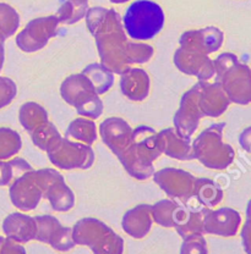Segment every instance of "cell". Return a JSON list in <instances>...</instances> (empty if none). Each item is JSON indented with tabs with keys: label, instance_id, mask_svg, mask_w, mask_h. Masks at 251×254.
<instances>
[{
	"label": "cell",
	"instance_id": "6da1fadb",
	"mask_svg": "<svg viewBox=\"0 0 251 254\" xmlns=\"http://www.w3.org/2000/svg\"><path fill=\"white\" fill-rule=\"evenodd\" d=\"M86 25L88 31L96 39V46L102 65L113 73L125 72L130 68L125 34L121 16L114 9L91 7L86 12Z\"/></svg>",
	"mask_w": 251,
	"mask_h": 254
},
{
	"label": "cell",
	"instance_id": "7a4b0ae2",
	"mask_svg": "<svg viewBox=\"0 0 251 254\" xmlns=\"http://www.w3.org/2000/svg\"><path fill=\"white\" fill-rule=\"evenodd\" d=\"M162 155L157 147V133L150 126H139L133 129L130 145L118 157L124 169L139 181L150 179L155 174L153 161Z\"/></svg>",
	"mask_w": 251,
	"mask_h": 254
},
{
	"label": "cell",
	"instance_id": "3957f363",
	"mask_svg": "<svg viewBox=\"0 0 251 254\" xmlns=\"http://www.w3.org/2000/svg\"><path fill=\"white\" fill-rule=\"evenodd\" d=\"M224 127L226 123L213 124L194 139V157L206 168L224 170L233 164L235 152L231 144L223 142Z\"/></svg>",
	"mask_w": 251,
	"mask_h": 254
},
{
	"label": "cell",
	"instance_id": "277c9868",
	"mask_svg": "<svg viewBox=\"0 0 251 254\" xmlns=\"http://www.w3.org/2000/svg\"><path fill=\"white\" fill-rule=\"evenodd\" d=\"M162 7L151 0H137L126 10L123 25L129 37L136 41H149L157 36L165 26Z\"/></svg>",
	"mask_w": 251,
	"mask_h": 254
},
{
	"label": "cell",
	"instance_id": "5b68a950",
	"mask_svg": "<svg viewBox=\"0 0 251 254\" xmlns=\"http://www.w3.org/2000/svg\"><path fill=\"white\" fill-rule=\"evenodd\" d=\"M60 94L84 118L96 120L103 114L102 100L92 82L83 72L65 78L60 86Z\"/></svg>",
	"mask_w": 251,
	"mask_h": 254
},
{
	"label": "cell",
	"instance_id": "8992f818",
	"mask_svg": "<svg viewBox=\"0 0 251 254\" xmlns=\"http://www.w3.org/2000/svg\"><path fill=\"white\" fill-rule=\"evenodd\" d=\"M48 158L50 163L58 169L87 170L93 165L94 153L91 145L73 142L68 138H62L59 144L48 152Z\"/></svg>",
	"mask_w": 251,
	"mask_h": 254
},
{
	"label": "cell",
	"instance_id": "52a82bcc",
	"mask_svg": "<svg viewBox=\"0 0 251 254\" xmlns=\"http://www.w3.org/2000/svg\"><path fill=\"white\" fill-rule=\"evenodd\" d=\"M59 23L55 15L33 18L17 34L16 46L25 53H34L43 49L50 39L58 34Z\"/></svg>",
	"mask_w": 251,
	"mask_h": 254
},
{
	"label": "cell",
	"instance_id": "ba28073f",
	"mask_svg": "<svg viewBox=\"0 0 251 254\" xmlns=\"http://www.w3.org/2000/svg\"><path fill=\"white\" fill-rule=\"evenodd\" d=\"M231 103L248 105L251 103V67L238 60L217 79Z\"/></svg>",
	"mask_w": 251,
	"mask_h": 254
},
{
	"label": "cell",
	"instance_id": "9c48e42d",
	"mask_svg": "<svg viewBox=\"0 0 251 254\" xmlns=\"http://www.w3.org/2000/svg\"><path fill=\"white\" fill-rule=\"evenodd\" d=\"M201 82L199 81L186 93H184L180 100V107L174 115V126L179 136L190 138L199 127L200 120L203 116L199 107Z\"/></svg>",
	"mask_w": 251,
	"mask_h": 254
},
{
	"label": "cell",
	"instance_id": "30bf717a",
	"mask_svg": "<svg viewBox=\"0 0 251 254\" xmlns=\"http://www.w3.org/2000/svg\"><path fill=\"white\" fill-rule=\"evenodd\" d=\"M152 176L153 181L161 187V190H165L169 198H176L184 204L192 198L196 177L187 171L175 168H165L156 171Z\"/></svg>",
	"mask_w": 251,
	"mask_h": 254
},
{
	"label": "cell",
	"instance_id": "8fae6325",
	"mask_svg": "<svg viewBox=\"0 0 251 254\" xmlns=\"http://www.w3.org/2000/svg\"><path fill=\"white\" fill-rule=\"evenodd\" d=\"M10 199L17 209L31 211L39 204L43 198V192L34 177V170L27 171L10 185Z\"/></svg>",
	"mask_w": 251,
	"mask_h": 254
},
{
	"label": "cell",
	"instance_id": "7c38bea8",
	"mask_svg": "<svg viewBox=\"0 0 251 254\" xmlns=\"http://www.w3.org/2000/svg\"><path fill=\"white\" fill-rule=\"evenodd\" d=\"M203 227L206 234L222 237H232L238 234L242 224L239 211L232 208H221L217 210L203 208Z\"/></svg>",
	"mask_w": 251,
	"mask_h": 254
},
{
	"label": "cell",
	"instance_id": "4fadbf2b",
	"mask_svg": "<svg viewBox=\"0 0 251 254\" xmlns=\"http://www.w3.org/2000/svg\"><path fill=\"white\" fill-rule=\"evenodd\" d=\"M174 64L179 71L190 76H196L199 81H208L216 75L215 64L208 55L194 50L179 48L174 53Z\"/></svg>",
	"mask_w": 251,
	"mask_h": 254
},
{
	"label": "cell",
	"instance_id": "5bb4252c",
	"mask_svg": "<svg viewBox=\"0 0 251 254\" xmlns=\"http://www.w3.org/2000/svg\"><path fill=\"white\" fill-rule=\"evenodd\" d=\"M223 41V32L217 27L210 26L202 30L184 32L179 39V44H180V48H184V49L210 55L221 49Z\"/></svg>",
	"mask_w": 251,
	"mask_h": 254
},
{
	"label": "cell",
	"instance_id": "9a60e30c",
	"mask_svg": "<svg viewBox=\"0 0 251 254\" xmlns=\"http://www.w3.org/2000/svg\"><path fill=\"white\" fill-rule=\"evenodd\" d=\"M99 133L103 143L119 157L130 145L133 128L121 118H108L99 125Z\"/></svg>",
	"mask_w": 251,
	"mask_h": 254
},
{
	"label": "cell",
	"instance_id": "2e32d148",
	"mask_svg": "<svg viewBox=\"0 0 251 254\" xmlns=\"http://www.w3.org/2000/svg\"><path fill=\"white\" fill-rule=\"evenodd\" d=\"M201 88L199 95V107L203 116L219 118L228 109L231 100L227 97L221 82L210 83L208 81H200Z\"/></svg>",
	"mask_w": 251,
	"mask_h": 254
},
{
	"label": "cell",
	"instance_id": "e0dca14e",
	"mask_svg": "<svg viewBox=\"0 0 251 254\" xmlns=\"http://www.w3.org/2000/svg\"><path fill=\"white\" fill-rule=\"evenodd\" d=\"M157 147L162 154L178 160L195 159L191 139L179 136L174 128L162 129L157 133Z\"/></svg>",
	"mask_w": 251,
	"mask_h": 254
},
{
	"label": "cell",
	"instance_id": "ac0fdd59",
	"mask_svg": "<svg viewBox=\"0 0 251 254\" xmlns=\"http://www.w3.org/2000/svg\"><path fill=\"white\" fill-rule=\"evenodd\" d=\"M2 231L7 238L15 242L27 243L36 240V219L22 213H12L7 215L2 222Z\"/></svg>",
	"mask_w": 251,
	"mask_h": 254
},
{
	"label": "cell",
	"instance_id": "d6986e66",
	"mask_svg": "<svg viewBox=\"0 0 251 254\" xmlns=\"http://www.w3.org/2000/svg\"><path fill=\"white\" fill-rule=\"evenodd\" d=\"M152 205L139 204L126 211L123 216V230L133 238H144L152 227Z\"/></svg>",
	"mask_w": 251,
	"mask_h": 254
},
{
	"label": "cell",
	"instance_id": "ffe728a7",
	"mask_svg": "<svg viewBox=\"0 0 251 254\" xmlns=\"http://www.w3.org/2000/svg\"><path fill=\"white\" fill-rule=\"evenodd\" d=\"M121 93L133 102H142L150 93V77L142 68H129L121 73Z\"/></svg>",
	"mask_w": 251,
	"mask_h": 254
},
{
	"label": "cell",
	"instance_id": "44dd1931",
	"mask_svg": "<svg viewBox=\"0 0 251 254\" xmlns=\"http://www.w3.org/2000/svg\"><path fill=\"white\" fill-rule=\"evenodd\" d=\"M110 227L104 222L94 218H84L79 220L73 227V238L75 245L87 246L92 248L102 240Z\"/></svg>",
	"mask_w": 251,
	"mask_h": 254
},
{
	"label": "cell",
	"instance_id": "7402d4cb",
	"mask_svg": "<svg viewBox=\"0 0 251 254\" xmlns=\"http://www.w3.org/2000/svg\"><path fill=\"white\" fill-rule=\"evenodd\" d=\"M203 206L200 209H191L187 205L179 206L175 218V230L181 238H186L192 235H205L203 227Z\"/></svg>",
	"mask_w": 251,
	"mask_h": 254
},
{
	"label": "cell",
	"instance_id": "603a6c76",
	"mask_svg": "<svg viewBox=\"0 0 251 254\" xmlns=\"http://www.w3.org/2000/svg\"><path fill=\"white\" fill-rule=\"evenodd\" d=\"M192 198H195L203 208H213L223 199V190L213 180L199 177L195 179Z\"/></svg>",
	"mask_w": 251,
	"mask_h": 254
},
{
	"label": "cell",
	"instance_id": "cb8c5ba5",
	"mask_svg": "<svg viewBox=\"0 0 251 254\" xmlns=\"http://www.w3.org/2000/svg\"><path fill=\"white\" fill-rule=\"evenodd\" d=\"M43 198L48 199L52 208L60 213L71 210L75 205V194L70 187L65 184L64 179L58 180L54 184L50 185L43 193Z\"/></svg>",
	"mask_w": 251,
	"mask_h": 254
},
{
	"label": "cell",
	"instance_id": "d4e9b609",
	"mask_svg": "<svg viewBox=\"0 0 251 254\" xmlns=\"http://www.w3.org/2000/svg\"><path fill=\"white\" fill-rule=\"evenodd\" d=\"M30 134L33 144L47 153L54 149L62 141V136H60L59 131H58L54 124L50 123V121H46L42 125L36 127Z\"/></svg>",
	"mask_w": 251,
	"mask_h": 254
},
{
	"label": "cell",
	"instance_id": "484cf974",
	"mask_svg": "<svg viewBox=\"0 0 251 254\" xmlns=\"http://www.w3.org/2000/svg\"><path fill=\"white\" fill-rule=\"evenodd\" d=\"M65 138L80 141L87 145H92L97 139V127L93 120H87V118L75 119L70 123Z\"/></svg>",
	"mask_w": 251,
	"mask_h": 254
},
{
	"label": "cell",
	"instance_id": "4316f807",
	"mask_svg": "<svg viewBox=\"0 0 251 254\" xmlns=\"http://www.w3.org/2000/svg\"><path fill=\"white\" fill-rule=\"evenodd\" d=\"M18 120L23 128L31 133L36 127L48 121V113L42 105L34 102H27L21 105L18 111Z\"/></svg>",
	"mask_w": 251,
	"mask_h": 254
},
{
	"label": "cell",
	"instance_id": "83f0119b",
	"mask_svg": "<svg viewBox=\"0 0 251 254\" xmlns=\"http://www.w3.org/2000/svg\"><path fill=\"white\" fill-rule=\"evenodd\" d=\"M83 73L88 77L94 86L97 94H104L112 88L114 83V75L102 64H91L84 68Z\"/></svg>",
	"mask_w": 251,
	"mask_h": 254
},
{
	"label": "cell",
	"instance_id": "f1b7e54d",
	"mask_svg": "<svg viewBox=\"0 0 251 254\" xmlns=\"http://www.w3.org/2000/svg\"><path fill=\"white\" fill-rule=\"evenodd\" d=\"M88 10V0H65L57 11L60 23L74 25L86 16Z\"/></svg>",
	"mask_w": 251,
	"mask_h": 254
},
{
	"label": "cell",
	"instance_id": "f546056e",
	"mask_svg": "<svg viewBox=\"0 0 251 254\" xmlns=\"http://www.w3.org/2000/svg\"><path fill=\"white\" fill-rule=\"evenodd\" d=\"M180 204L175 200L163 199L152 205V220L163 227L175 226L176 213Z\"/></svg>",
	"mask_w": 251,
	"mask_h": 254
},
{
	"label": "cell",
	"instance_id": "4dcf8cb0",
	"mask_svg": "<svg viewBox=\"0 0 251 254\" xmlns=\"http://www.w3.org/2000/svg\"><path fill=\"white\" fill-rule=\"evenodd\" d=\"M32 169V166L22 158L12 159L9 161L0 160V186L11 185L14 180Z\"/></svg>",
	"mask_w": 251,
	"mask_h": 254
},
{
	"label": "cell",
	"instance_id": "1f68e13d",
	"mask_svg": "<svg viewBox=\"0 0 251 254\" xmlns=\"http://www.w3.org/2000/svg\"><path fill=\"white\" fill-rule=\"evenodd\" d=\"M22 147L21 136L9 127H0V160H6L17 154Z\"/></svg>",
	"mask_w": 251,
	"mask_h": 254
},
{
	"label": "cell",
	"instance_id": "d6a6232c",
	"mask_svg": "<svg viewBox=\"0 0 251 254\" xmlns=\"http://www.w3.org/2000/svg\"><path fill=\"white\" fill-rule=\"evenodd\" d=\"M20 26V15L9 4L0 2V33L5 37L14 36Z\"/></svg>",
	"mask_w": 251,
	"mask_h": 254
},
{
	"label": "cell",
	"instance_id": "836d02e7",
	"mask_svg": "<svg viewBox=\"0 0 251 254\" xmlns=\"http://www.w3.org/2000/svg\"><path fill=\"white\" fill-rule=\"evenodd\" d=\"M91 250L94 254H123L124 240L113 230H110L98 245H96Z\"/></svg>",
	"mask_w": 251,
	"mask_h": 254
},
{
	"label": "cell",
	"instance_id": "e575fe53",
	"mask_svg": "<svg viewBox=\"0 0 251 254\" xmlns=\"http://www.w3.org/2000/svg\"><path fill=\"white\" fill-rule=\"evenodd\" d=\"M37 222V235L36 240L42 243L48 245L49 238L57 231L58 227L60 226V221L53 215H39L34 216Z\"/></svg>",
	"mask_w": 251,
	"mask_h": 254
},
{
	"label": "cell",
	"instance_id": "d590c367",
	"mask_svg": "<svg viewBox=\"0 0 251 254\" xmlns=\"http://www.w3.org/2000/svg\"><path fill=\"white\" fill-rule=\"evenodd\" d=\"M48 245L59 252H68V251L73 250L75 247V242H74L73 238V229L60 225L57 231L49 238Z\"/></svg>",
	"mask_w": 251,
	"mask_h": 254
},
{
	"label": "cell",
	"instance_id": "8d00e7d4",
	"mask_svg": "<svg viewBox=\"0 0 251 254\" xmlns=\"http://www.w3.org/2000/svg\"><path fill=\"white\" fill-rule=\"evenodd\" d=\"M153 48L146 43H135L128 42L126 44V54H128L129 63L131 64H145L150 62L153 57Z\"/></svg>",
	"mask_w": 251,
	"mask_h": 254
},
{
	"label": "cell",
	"instance_id": "74e56055",
	"mask_svg": "<svg viewBox=\"0 0 251 254\" xmlns=\"http://www.w3.org/2000/svg\"><path fill=\"white\" fill-rule=\"evenodd\" d=\"M180 254H208L207 242L203 235H192L184 238Z\"/></svg>",
	"mask_w": 251,
	"mask_h": 254
},
{
	"label": "cell",
	"instance_id": "f35d334b",
	"mask_svg": "<svg viewBox=\"0 0 251 254\" xmlns=\"http://www.w3.org/2000/svg\"><path fill=\"white\" fill-rule=\"evenodd\" d=\"M17 94V87L15 82L9 77L0 76V109L7 107Z\"/></svg>",
	"mask_w": 251,
	"mask_h": 254
},
{
	"label": "cell",
	"instance_id": "ab89813d",
	"mask_svg": "<svg viewBox=\"0 0 251 254\" xmlns=\"http://www.w3.org/2000/svg\"><path fill=\"white\" fill-rule=\"evenodd\" d=\"M238 57L233 53H223V54H221L217 59L213 62L215 64V71H216V76L217 77L216 78H219L222 76V73L224 72V71L227 70V68L229 67V66L233 65L234 63L238 62Z\"/></svg>",
	"mask_w": 251,
	"mask_h": 254
},
{
	"label": "cell",
	"instance_id": "60d3db41",
	"mask_svg": "<svg viewBox=\"0 0 251 254\" xmlns=\"http://www.w3.org/2000/svg\"><path fill=\"white\" fill-rule=\"evenodd\" d=\"M0 254H26V250L21 246V243L6 237L0 246Z\"/></svg>",
	"mask_w": 251,
	"mask_h": 254
},
{
	"label": "cell",
	"instance_id": "b9f144b4",
	"mask_svg": "<svg viewBox=\"0 0 251 254\" xmlns=\"http://www.w3.org/2000/svg\"><path fill=\"white\" fill-rule=\"evenodd\" d=\"M243 247L247 254H251V219H248L242 230Z\"/></svg>",
	"mask_w": 251,
	"mask_h": 254
},
{
	"label": "cell",
	"instance_id": "7bdbcfd3",
	"mask_svg": "<svg viewBox=\"0 0 251 254\" xmlns=\"http://www.w3.org/2000/svg\"><path fill=\"white\" fill-rule=\"evenodd\" d=\"M239 143L244 150L248 153H251V126L245 128L239 136Z\"/></svg>",
	"mask_w": 251,
	"mask_h": 254
},
{
	"label": "cell",
	"instance_id": "ee69618b",
	"mask_svg": "<svg viewBox=\"0 0 251 254\" xmlns=\"http://www.w3.org/2000/svg\"><path fill=\"white\" fill-rule=\"evenodd\" d=\"M247 216L248 219H251V199L248 203V208H247Z\"/></svg>",
	"mask_w": 251,
	"mask_h": 254
},
{
	"label": "cell",
	"instance_id": "f6af8a7d",
	"mask_svg": "<svg viewBox=\"0 0 251 254\" xmlns=\"http://www.w3.org/2000/svg\"><path fill=\"white\" fill-rule=\"evenodd\" d=\"M110 2H114V4H124V2L129 1V0H109Z\"/></svg>",
	"mask_w": 251,
	"mask_h": 254
},
{
	"label": "cell",
	"instance_id": "bcb514c9",
	"mask_svg": "<svg viewBox=\"0 0 251 254\" xmlns=\"http://www.w3.org/2000/svg\"><path fill=\"white\" fill-rule=\"evenodd\" d=\"M2 241H4V238H2L1 236H0V246H1V243H2Z\"/></svg>",
	"mask_w": 251,
	"mask_h": 254
}]
</instances>
